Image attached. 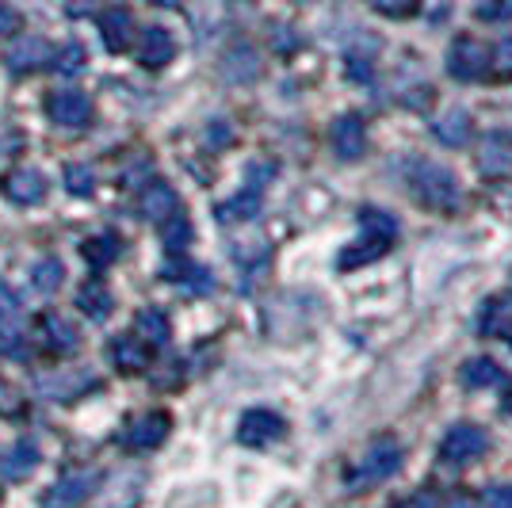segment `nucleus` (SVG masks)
<instances>
[{
	"label": "nucleus",
	"instance_id": "a878e982",
	"mask_svg": "<svg viewBox=\"0 0 512 508\" xmlns=\"http://www.w3.org/2000/svg\"><path fill=\"white\" fill-rule=\"evenodd\" d=\"M62 283H65V268H62V260H54V256H46V260H39V264L31 268V287H35L39 295L62 291Z\"/></svg>",
	"mask_w": 512,
	"mask_h": 508
},
{
	"label": "nucleus",
	"instance_id": "cd10ccee",
	"mask_svg": "<svg viewBox=\"0 0 512 508\" xmlns=\"http://www.w3.org/2000/svg\"><path fill=\"white\" fill-rule=\"evenodd\" d=\"M256 211H260V191L249 188L218 207V222H245V218H256Z\"/></svg>",
	"mask_w": 512,
	"mask_h": 508
},
{
	"label": "nucleus",
	"instance_id": "f3484780",
	"mask_svg": "<svg viewBox=\"0 0 512 508\" xmlns=\"http://www.w3.org/2000/svg\"><path fill=\"white\" fill-rule=\"evenodd\" d=\"M142 214L150 218V222H157V226H165L172 214H180V199H176V191L169 188V184H153V188H146V195H142Z\"/></svg>",
	"mask_w": 512,
	"mask_h": 508
},
{
	"label": "nucleus",
	"instance_id": "4c0bfd02",
	"mask_svg": "<svg viewBox=\"0 0 512 508\" xmlns=\"http://www.w3.org/2000/svg\"><path fill=\"white\" fill-rule=\"evenodd\" d=\"M478 16H482V20H509V16H512V0H482Z\"/></svg>",
	"mask_w": 512,
	"mask_h": 508
},
{
	"label": "nucleus",
	"instance_id": "a19ab883",
	"mask_svg": "<svg viewBox=\"0 0 512 508\" xmlns=\"http://www.w3.org/2000/svg\"><path fill=\"white\" fill-rule=\"evenodd\" d=\"M486 508H512V486L486 489Z\"/></svg>",
	"mask_w": 512,
	"mask_h": 508
},
{
	"label": "nucleus",
	"instance_id": "bb28decb",
	"mask_svg": "<svg viewBox=\"0 0 512 508\" xmlns=\"http://www.w3.org/2000/svg\"><path fill=\"white\" fill-rule=\"evenodd\" d=\"M77 306H81L92 321H104L107 314H111V306H115V302H111L104 283H85V287H81V295H77Z\"/></svg>",
	"mask_w": 512,
	"mask_h": 508
},
{
	"label": "nucleus",
	"instance_id": "c03bdc74",
	"mask_svg": "<svg viewBox=\"0 0 512 508\" xmlns=\"http://www.w3.org/2000/svg\"><path fill=\"white\" fill-rule=\"evenodd\" d=\"M398 508H436V497L432 493H421V497H413V501H406V505Z\"/></svg>",
	"mask_w": 512,
	"mask_h": 508
},
{
	"label": "nucleus",
	"instance_id": "7ed1b4c3",
	"mask_svg": "<svg viewBox=\"0 0 512 508\" xmlns=\"http://www.w3.org/2000/svg\"><path fill=\"white\" fill-rule=\"evenodd\" d=\"M402 466V444L394 440V436H379L375 444L367 447V455L360 459V466L352 470V478H348V489H371L379 486L383 478H390L394 470Z\"/></svg>",
	"mask_w": 512,
	"mask_h": 508
},
{
	"label": "nucleus",
	"instance_id": "1a4fd4ad",
	"mask_svg": "<svg viewBox=\"0 0 512 508\" xmlns=\"http://www.w3.org/2000/svg\"><path fill=\"white\" fill-rule=\"evenodd\" d=\"M329 142L337 149V157L344 161H360L363 149H367V127H363L360 115H341L333 130H329Z\"/></svg>",
	"mask_w": 512,
	"mask_h": 508
},
{
	"label": "nucleus",
	"instance_id": "2f4dec72",
	"mask_svg": "<svg viewBox=\"0 0 512 508\" xmlns=\"http://www.w3.org/2000/svg\"><path fill=\"white\" fill-rule=\"evenodd\" d=\"M165 279L188 283V287H195V291H207V287H211V276H207L199 264H172V268H165Z\"/></svg>",
	"mask_w": 512,
	"mask_h": 508
},
{
	"label": "nucleus",
	"instance_id": "473e14b6",
	"mask_svg": "<svg viewBox=\"0 0 512 508\" xmlns=\"http://www.w3.org/2000/svg\"><path fill=\"white\" fill-rule=\"evenodd\" d=\"M65 188L73 191V195H92L96 191V172L88 169V165H69L65 169Z\"/></svg>",
	"mask_w": 512,
	"mask_h": 508
},
{
	"label": "nucleus",
	"instance_id": "9d476101",
	"mask_svg": "<svg viewBox=\"0 0 512 508\" xmlns=\"http://www.w3.org/2000/svg\"><path fill=\"white\" fill-rule=\"evenodd\" d=\"M169 432H172L169 413H146V417H138L127 428V447H134V451H153V447H161L169 440Z\"/></svg>",
	"mask_w": 512,
	"mask_h": 508
},
{
	"label": "nucleus",
	"instance_id": "5701e85b",
	"mask_svg": "<svg viewBox=\"0 0 512 508\" xmlns=\"http://www.w3.org/2000/svg\"><path fill=\"white\" fill-rule=\"evenodd\" d=\"M134 337L153 344V348H161L165 340H169V318H165V310H153L146 306L138 318H134Z\"/></svg>",
	"mask_w": 512,
	"mask_h": 508
},
{
	"label": "nucleus",
	"instance_id": "39448f33",
	"mask_svg": "<svg viewBox=\"0 0 512 508\" xmlns=\"http://www.w3.org/2000/svg\"><path fill=\"white\" fill-rule=\"evenodd\" d=\"M448 69L455 81H482L490 73V50L470 35H459L448 50Z\"/></svg>",
	"mask_w": 512,
	"mask_h": 508
},
{
	"label": "nucleus",
	"instance_id": "f257e3e1",
	"mask_svg": "<svg viewBox=\"0 0 512 508\" xmlns=\"http://www.w3.org/2000/svg\"><path fill=\"white\" fill-rule=\"evenodd\" d=\"M409 191L425 203L428 211H455V203H459V184H455V176H451L444 165L425 161V157H417V161L409 165Z\"/></svg>",
	"mask_w": 512,
	"mask_h": 508
},
{
	"label": "nucleus",
	"instance_id": "0eeeda50",
	"mask_svg": "<svg viewBox=\"0 0 512 508\" xmlns=\"http://www.w3.org/2000/svg\"><path fill=\"white\" fill-rule=\"evenodd\" d=\"M46 115L58 123V127H88V119H92V104H88L85 92H77V88H54L50 96H46Z\"/></svg>",
	"mask_w": 512,
	"mask_h": 508
},
{
	"label": "nucleus",
	"instance_id": "f03ea898",
	"mask_svg": "<svg viewBox=\"0 0 512 508\" xmlns=\"http://www.w3.org/2000/svg\"><path fill=\"white\" fill-rule=\"evenodd\" d=\"M142 493H146V470L142 466H119L100 482L88 508H138Z\"/></svg>",
	"mask_w": 512,
	"mask_h": 508
},
{
	"label": "nucleus",
	"instance_id": "6ab92c4d",
	"mask_svg": "<svg viewBox=\"0 0 512 508\" xmlns=\"http://www.w3.org/2000/svg\"><path fill=\"white\" fill-rule=\"evenodd\" d=\"M432 134L451 149L467 146L470 142V115L463 111V107H451V111H444V115L432 123Z\"/></svg>",
	"mask_w": 512,
	"mask_h": 508
},
{
	"label": "nucleus",
	"instance_id": "f8f14e48",
	"mask_svg": "<svg viewBox=\"0 0 512 508\" xmlns=\"http://www.w3.org/2000/svg\"><path fill=\"white\" fill-rule=\"evenodd\" d=\"M478 169L486 172V176L512 172V134H501V130L486 134V142L478 146Z\"/></svg>",
	"mask_w": 512,
	"mask_h": 508
},
{
	"label": "nucleus",
	"instance_id": "79ce46f5",
	"mask_svg": "<svg viewBox=\"0 0 512 508\" xmlns=\"http://www.w3.org/2000/svg\"><path fill=\"white\" fill-rule=\"evenodd\" d=\"M16 31H20V16H16V8L0 4V39H8V35H16Z\"/></svg>",
	"mask_w": 512,
	"mask_h": 508
},
{
	"label": "nucleus",
	"instance_id": "de8ad7c7",
	"mask_svg": "<svg viewBox=\"0 0 512 508\" xmlns=\"http://www.w3.org/2000/svg\"><path fill=\"white\" fill-rule=\"evenodd\" d=\"M161 4H176V0H161Z\"/></svg>",
	"mask_w": 512,
	"mask_h": 508
},
{
	"label": "nucleus",
	"instance_id": "7c9ffc66",
	"mask_svg": "<svg viewBox=\"0 0 512 508\" xmlns=\"http://www.w3.org/2000/svg\"><path fill=\"white\" fill-rule=\"evenodd\" d=\"M85 62H88V54H85V46L81 43H69L54 54V65H58V73H62V77H77V73L85 69Z\"/></svg>",
	"mask_w": 512,
	"mask_h": 508
},
{
	"label": "nucleus",
	"instance_id": "412c9836",
	"mask_svg": "<svg viewBox=\"0 0 512 508\" xmlns=\"http://www.w3.org/2000/svg\"><path fill=\"white\" fill-rule=\"evenodd\" d=\"M88 489H92V474H69L62 478V486H54V493L46 497V508H77L81 501L88 497Z\"/></svg>",
	"mask_w": 512,
	"mask_h": 508
},
{
	"label": "nucleus",
	"instance_id": "37998d69",
	"mask_svg": "<svg viewBox=\"0 0 512 508\" xmlns=\"http://www.w3.org/2000/svg\"><path fill=\"white\" fill-rule=\"evenodd\" d=\"M92 4L96 0H65V12L69 16H85V12H92Z\"/></svg>",
	"mask_w": 512,
	"mask_h": 508
},
{
	"label": "nucleus",
	"instance_id": "dca6fc26",
	"mask_svg": "<svg viewBox=\"0 0 512 508\" xmlns=\"http://www.w3.org/2000/svg\"><path fill=\"white\" fill-rule=\"evenodd\" d=\"M172 54H176V43H172V35L165 27H150V31L142 35V43H138V62L146 65V69L169 65Z\"/></svg>",
	"mask_w": 512,
	"mask_h": 508
},
{
	"label": "nucleus",
	"instance_id": "58836bf2",
	"mask_svg": "<svg viewBox=\"0 0 512 508\" xmlns=\"http://www.w3.org/2000/svg\"><path fill=\"white\" fill-rule=\"evenodd\" d=\"M493 73L497 77H512V39H505L493 50Z\"/></svg>",
	"mask_w": 512,
	"mask_h": 508
},
{
	"label": "nucleus",
	"instance_id": "c756f323",
	"mask_svg": "<svg viewBox=\"0 0 512 508\" xmlns=\"http://www.w3.org/2000/svg\"><path fill=\"white\" fill-rule=\"evenodd\" d=\"M161 230H165L161 233V241H165V249H169V253H180V249L192 241V222H188L184 214H172Z\"/></svg>",
	"mask_w": 512,
	"mask_h": 508
},
{
	"label": "nucleus",
	"instance_id": "b1692460",
	"mask_svg": "<svg viewBox=\"0 0 512 508\" xmlns=\"http://www.w3.org/2000/svg\"><path fill=\"white\" fill-rule=\"evenodd\" d=\"M222 73L234 81V85H245V81H253L256 73H260V58H256V50L249 46H237L226 54V62H222Z\"/></svg>",
	"mask_w": 512,
	"mask_h": 508
},
{
	"label": "nucleus",
	"instance_id": "49530a36",
	"mask_svg": "<svg viewBox=\"0 0 512 508\" xmlns=\"http://www.w3.org/2000/svg\"><path fill=\"white\" fill-rule=\"evenodd\" d=\"M505 337H509V344H512V325H505Z\"/></svg>",
	"mask_w": 512,
	"mask_h": 508
},
{
	"label": "nucleus",
	"instance_id": "c85d7f7f",
	"mask_svg": "<svg viewBox=\"0 0 512 508\" xmlns=\"http://www.w3.org/2000/svg\"><path fill=\"white\" fill-rule=\"evenodd\" d=\"M35 463H39V451H35V444H27V440H23V444H16L8 455H4V463L0 466H4V474H8V478H16V482H20V478H27V474L35 470Z\"/></svg>",
	"mask_w": 512,
	"mask_h": 508
},
{
	"label": "nucleus",
	"instance_id": "ea45409f",
	"mask_svg": "<svg viewBox=\"0 0 512 508\" xmlns=\"http://www.w3.org/2000/svg\"><path fill=\"white\" fill-rule=\"evenodd\" d=\"M20 314V298L12 295V287L0 283V321H12Z\"/></svg>",
	"mask_w": 512,
	"mask_h": 508
},
{
	"label": "nucleus",
	"instance_id": "393cba45",
	"mask_svg": "<svg viewBox=\"0 0 512 508\" xmlns=\"http://www.w3.org/2000/svg\"><path fill=\"white\" fill-rule=\"evenodd\" d=\"M43 333H46V344H50V352H73L77 348V329L69 325L65 318L58 314H43Z\"/></svg>",
	"mask_w": 512,
	"mask_h": 508
},
{
	"label": "nucleus",
	"instance_id": "ddd939ff",
	"mask_svg": "<svg viewBox=\"0 0 512 508\" xmlns=\"http://www.w3.org/2000/svg\"><path fill=\"white\" fill-rule=\"evenodd\" d=\"M100 39L111 54H123L130 43H134V16L127 8H107L100 16Z\"/></svg>",
	"mask_w": 512,
	"mask_h": 508
},
{
	"label": "nucleus",
	"instance_id": "4468645a",
	"mask_svg": "<svg viewBox=\"0 0 512 508\" xmlns=\"http://www.w3.org/2000/svg\"><path fill=\"white\" fill-rule=\"evenodd\" d=\"M394 245V237H386V233H360V241L356 245H348L341 253V268L344 272H352V268H363V264H375L379 256L386 253Z\"/></svg>",
	"mask_w": 512,
	"mask_h": 508
},
{
	"label": "nucleus",
	"instance_id": "a18cd8bd",
	"mask_svg": "<svg viewBox=\"0 0 512 508\" xmlns=\"http://www.w3.org/2000/svg\"><path fill=\"white\" fill-rule=\"evenodd\" d=\"M501 409H505V413H509V417H512V386H509V390H505V398H501Z\"/></svg>",
	"mask_w": 512,
	"mask_h": 508
},
{
	"label": "nucleus",
	"instance_id": "e433bc0d",
	"mask_svg": "<svg viewBox=\"0 0 512 508\" xmlns=\"http://www.w3.org/2000/svg\"><path fill=\"white\" fill-rule=\"evenodd\" d=\"M375 12H383V16H409V12H417V4L421 0H367Z\"/></svg>",
	"mask_w": 512,
	"mask_h": 508
},
{
	"label": "nucleus",
	"instance_id": "4be33fe9",
	"mask_svg": "<svg viewBox=\"0 0 512 508\" xmlns=\"http://www.w3.org/2000/svg\"><path fill=\"white\" fill-rule=\"evenodd\" d=\"M459 379H463V386H470V390H490V386H501V382H505V371L493 360H486V356H478V360L463 363Z\"/></svg>",
	"mask_w": 512,
	"mask_h": 508
},
{
	"label": "nucleus",
	"instance_id": "72a5a7b5",
	"mask_svg": "<svg viewBox=\"0 0 512 508\" xmlns=\"http://www.w3.org/2000/svg\"><path fill=\"white\" fill-rule=\"evenodd\" d=\"M0 356H8V360H27V340L16 325H4L0 329Z\"/></svg>",
	"mask_w": 512,
	"mask_h": 508
},
{
	"label": "nucleus",
	"instance_id": "aec40b11",
	"mask_svg": "<svg viewBox=\"0 0 512 508\" xmlns=\"http://www.w3.org/2000/svg\"><path fill=\"white\" fill-rule=\"evenodd\" d=\"M81 253H85V260L96 268V272H104V268H111V264L119 260L123 241H119L115 233H92L85 245H81Z\"/></svg>",
	"mask_w": 512,
	"mask_h": 508
},
{
	"label": "nucleus",
	"instance_id": "423d86ee",
	"mask_svg": "<svg viewBox=\"0 0 512 508\" xmlns=\"http://www.w3.org/2000/svg\"><path fill=\"white\" fill-rule=\"evenodd\" d=\"M88 386H96V375L85 367H65V371H46L35 379V390L46 402H73L77 394H85Z\"/></svg>",
	"mask_w": 512,
	"mask_h": 508
},
{
	"label": "nucleus",
	"instance_id": "20e7f679",
	"mask_svg": "<svg viewBox=\"0 0 512 508\" xmlns=\"http://www.w3.org/2000/svg\"><path fill=\"white\" fill-rule=\"evenodd\" d=\"M486 447H490L486 428H478V424H455L448 436H444V444H440V459H444V463L463 466V463L482 459Z\"/></svg>",
	"mask_w": 512,
	"mask_h": 508
},
{
	"label": "nucleus",
	"instance_id": "a211bd4d",
	"mask_svg": "<svg viewBox=\"0 0 512 508\" xmlns=\"http://www.w3.org/2000/svg\"><path fill=\"white\" fill-rule=\"evenodd\" d=\"M111 356H115V367H119L123 375H138V371H146V363H150V344L138 337H119L111 344Z\"/></svg>",
	"mask_w": 512,
	"mask_h": 508
},
{
	"label": "nucleus",
	"instance_id": "6e6552de",
	"mask_svg": "<svg viewBox=\"0 0 512 508\" xmlns=\"http://www.w3.org/2000/svg\"><path fill=\"white\" fill-rule=\"evenodd\" d=\"M283 432H287V424H283V417L272 413V409H249V413L241 417V424H237V440L245 447L276 444Z\"/></svg>",
	"mask_w": 512,
	"mask_h": 508
},
{
	"label": "nucleus",
	"instance_id": "2eb2a0df",
	"mask_svg": "<svg viewBox=\"0 0 512 508\" xmlns=\"http://www.w3.org/2000/svg\"><path fill=\"white\" fill-rule=\"evenodd\" d=\"M4 62L12 73H31V69H43L50 62V43L46 39H20L4 54Z\"/></svg>",
	"mask_w": 512,
	"mask_h": 508
},
{
	"label": "nucleus",
	"instance_id": "c9c22d12",
	"mask_svg": "<svg viewBox=\"0 0 512 508\" xmlns=\"http://www.w3.org/2000/svg\"><path fill=\"white\" fill-rule=\"evenodd\" d=\"M344 73H348V81H356V85H367V81H371V58H363V54H348V62H344Z\"/></svg>",
	"mask_w": 512,
	"mask_h": 508
},
{
	"label": "nucleus",
	"instance_id": "9b49d317",
	"mask_svg": "<svg viewBox=\"0 0 512 508\" xmlns=\"http://www.w3.org/2000/svg\"><path fill=\"white\" fill-rule=\"evenodd\" d=\"M4 195L12 199V203H20V207H31V203H43L46 195V176L39 169H16L4 176Z\"/></svg>",
	"mask_w": 512,
	"mask_h": 508
},
{
	"label": "nucleus",
	"instance_id": "f704fd0d",
	"mask_svg": "<svg viewBox=\"0 0 512 508\" xmlns=\"http://www.w3.org/2000/svg\"><path fill=\"white\" fill-rule=\"evenodd\" d=\"M360 230L367 233H386V237H394L398 226H394V218L386 211H375V207H363L360 211Z\"/></svg>",
	"mask_w": 512,
	"mask_h": 508
}]
</instances>
